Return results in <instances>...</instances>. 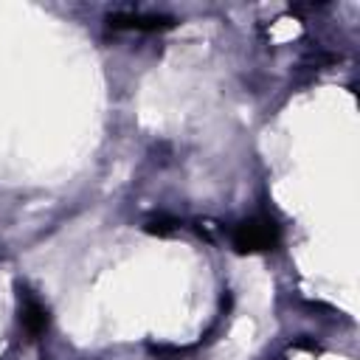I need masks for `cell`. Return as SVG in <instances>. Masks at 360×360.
<instances>
[{"label":"cell","mask_w":360,"mask_h":360,"mask_svg":"<svg viewBox=\"0 0 360 360\" xmlns=\"http://www.w3.org/2000/svg\"><path fill=\"white\" fill-rule=\"evenodd\" d=\"M20 323L31 338H39L48 329V309L45 304L25 287H20Z\"/></svg>","instance_id":"obj_3"},{"label":"cell","mask_w":360,"mask_h":360,"mask_svg":"<svg viewBox=\"0 0 360 360\" xmlns=\"http://www.w3.org/2000/svg\"><path fill=\"white\" fill-rule=\"evenodd\" d=\"M177 228H180V222L172 219V217H158V219H149V222H146V231H149V233H158V236H169V233H174Z\"/></svg>","instance_id":"obj_4"},{"label":"cell","mask_w":360,"mask_h":360,"mask_svg":"<svg viewBox=\"0 0 360 360\" xmlns=\"http://www.w3.org/2000/svg\"><path fill=\"white\" fill-rule=\"evenodd\" d=\"M278 242H281V228L267 214L242 219L231 233V245L236 248V253H267L276 250Z\"/></svg>","instance_id":"obj_1"},{"label":"cell","mask_w":360,"mask_h":360,"mask_svg":"<svg viewBox=\"0 0 360 360\" xmlns=\"http://www.w3.org/2000/svg\"><path fill=\"white\" fill-rule=\"evenodd\" d=\"M107 22L115 31H166L174 25V20L166 14H143V11H112Z\"/></svg>","instance_id":"obj_2"}]
</instances>
